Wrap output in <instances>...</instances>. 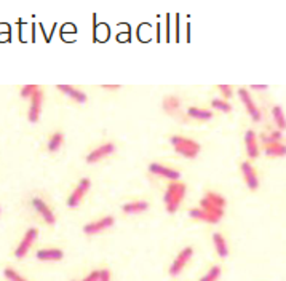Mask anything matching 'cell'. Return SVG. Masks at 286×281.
<instances>
[{"instance_id": "cell-3", "label": "cell", "mask_w": 286, "mask_h": 281, "mask_svg": "<svg viewBox=\"0 0 286 281\" xmlns=\"http://www.w3.org/2000/svg\"><path fill=\"white\" fill-rule=\"evenodd\" d=\"M170 143L174 147V151H176L179 155L186 157V158H195L200 152V149H201L197 140L189 139L186 136H178V134L171 136Z\"/></svg>"}, {"instance_id": "cell-7", "label": "cell", "mask_w": 286, "mask_h": 281, "mask_svg": "<svg viewBox=\"0 0 286 281\" xmlns=\"http://www.w3.org/2000/svg\"><path fill=\"white\" fill-rule=\"evenodd\" d=\"M42 104H43V91L39 88L31 98L29 115H27V118H29L31 123H37V121H39L40 114H42Z\"/></svg>"}, {"instance_id": "cell-8", "label": "cell", "mask_w": 286, "mask_h": 281, "mask_svg": "<svg viewBox=\"0 0 286 281\" xmlns=\"http://www.w3.org/2000/svg\"><path fill=\"white\" fill-rule=\"evenodd\" d=\"M238 96H240V99L243 101V104H245V107L248 110V114L251 115V118L254 121H259L261 120V110L257 109L256 102L253 101V98L250 95V91H248L246 88H238Z\"/></svg>"}, {"instance_id": "cell-27", "label": "cell", "mask_w": 286, "mask_h": 281, "mask_svg": "<svg viewBox=\"0 0 286 281\" xmlns=\"http://www.w3.org/2000/svg\"><path fill=\"white\" fill-rule=\"evenodd\" d=\"M39 90V87H35V85H26L21 88V96L23 98H32L34 93Z\"/></svg>"}, {"instance_id": "cell-33", "label": "cell", "mask_w": 286, "mask_h": 281, "mask_svg": "<svg viewBox=\"0 0 286 281\" xmlns=\"http://www.w3.org/2000/svg\"><path fill=\"white\" fill-rule=\"evenodd\" d=\"M104 90H118L120 87L118 85H103Z\"/></svg>"}, {"instance_id": "cell-20", "label": "cell", "mask_w": 286, "mask_h": 281, "mask_svg": "<svg viewBox=\"0 0 286 281\" xmlns=\"http://www.w3.org/2000/svg\"><path fill=\"white\" fill-rule=\"evenodd\" d=\"M187 115L195 120H200V121H208L213 118V112L206 110V109H200V107H189Z\"/></svg>"}, {"instance_id": "cell-14", "label": "cell", "mask_w": 286, "mask_h": 281, "mask_svg": "<svg viewBox=\"0 0 286 281\" xmlns=\"http://www.w3.org/2000/svg\"><path fill=\"white\" fill-rule=\"evenodd\" d=\"M245 147H246V154L250 158H257L259 157V143H257V136L253 129H248L245 133Z\"/></svg>"}, {"instance_id": "cell-19", "label": "cell", "mask_w": 286, "mask_h": 281, "mask_svg": "<svg viewBox=\"0 0 286 281\" xmlns=\"http://www.w3.org/2000/svg\"><path fill=\"white\" fill-rule=\"evenodd\" d=\"M147 208H149V203L147 201H131V203H125L122 206L123 213L126 214H141L147 211Z\"/></svg>"}, {"instance_id": "cell-32", "label": "cell", "mask_w": 286, "mask_h": 281, "mask_svg": "<svg viewBox=\"0 0 286 281\" xmlns=\"http://www.w3.org/2000/svg\"><path fill=\"white\" fill-rule=\"evenodd\" d=\"M267 88H269V87H267V85H251V90H267Z\"/></svg>"}, {"instance_id": "cell-25", "label": "cell", "mask_w": 286, "mask_h": 281, "mask_svg": "<svg viewBox=\"0 0 286 281\" xmlns=\"http://www.w3.org/2000/svg\"><path fill=\"white\" fill-rule=\"evenodd\" d=\"M211 106H213V109H218L221 112H230V110H232L230 102H227L224 99H213V101H211Z\"/></svg>"}, {"instance_id": "cell-2", "label": "cell", "mask_w": 286, "mask_h": 281, "mask_svg": "<svg viewBox=\"0 0 286 281\" xmlns=\"http://www.w3.org/2000/svg\"><path fill=\"white\" fill-rule=\"evenodd\" d=\"M184 196H186V185L179 181H173L168 187L167 190H165V208L170 214H174L178 209H179V204L182 203Z\"/></svg>"}, {"instance_id": "cell-9", "label": "cell", "mask_w": 286, "mask_h": 281, "mask_svg": "<svg viewBox=\"0 0 286 281\" xmlns=\"http://www.w3.org/2000/svg\"><path fill=\"white\" fill-rule=\"evenodd\" d=\"M114 224H115V219L112 216H106L103 219H98L95 222H90L87 226H84V233H87V235H96L99 232L110 229Z\"/></svg>"}, {"instance_id": "cell-1", "label": "cell", "mask_w": 286, "mask_h": 281, "mask_svg": "<svg viewBox=\"0 0 286 281\" xmlns=\"http://www.w3.org/2000/svg\"><path fill=\"white\" fill-rule=\"evenodd\" d=\"M226 204H227V201L221 193L206 192V195L200 200L198 208L190 209L189 216L192 219L203 221L208 224H218L224 216Z\"/></svg>"}, {"instance_id": "cell-16", "label": "cell", "mask_w": 286, "mask_h": 281, "mask_svg": "<svg viewBox=\"0 0 286 281\" xmlns=\"http://www.w3.org/2000/svg\"><path fill=\"white\" fill-rule=\"evenodd\" d=\"M61 93H64L66 96H69L70 99L74 101H77L79 104H84V102H87V95L82 90H77V88H74L70 85H58L56 87Z\"/></svg>"}, {"instance_id": "cell-24", "label": "cell", "mask_w": 286, "mask_h": 281, "mask_svg": "<svg viewBox=\"0 0 286 281\" xmlns=\"http://www.w3.org/2000/svg\"><path fill=\"white\" fill-rule=\"evenodd\" d=\"M221 273H223L221 267H219V265H213L198 281H218V279L221 278Z\"/></svg>"}, {"instance_id": "cell-18", "label": "cell", "mask_w": 286, "mask_h": 281, "mask_svg": "<svg viewBox=\"0 0 286 281\" xmlns=\"http://www.w3.org/2000/svg\"><path fill=\"white\" fill-rule=\"evenodd\" d=\"M213 245H214V249L218 252V256L221 259H226L229 256V246H227V241L226 238L221 235V233H214L213 235Z\"/></svg>"}, {"instance_id": "cell-13", "label": "cell", "mask_w": 286, "mask_h": 281, "mask_svg": "<svg viewBox=\"0 0 286 281\" xmlns=\"http://www.w3.org/2000/svg\"><path fill=\"white\" fill-rule=\"evenodd\" d=\"M32 206H34V209L43 218L45 222L50 224V226H53L56 219H54V214H53V211L50 209V206L47 203H45L42 198H39V196H35V198L32 200Z\"/></svg>"}, {"instance_id": "cell-30", "label": "cell", "mask_w": 286, "mask_h": 281, "mask_svg": "<svg viewBox=\"0 0 286 281\" xmlns=\"http://www.w3.org/2000/svg\"><path fill=\"white\" fill-rule=\"evenodd\" d=\"M219 88V91L223 93V96L226 98V99H229V98H232V87H229V85H219L218 87Z\"/></svg>"}, {"instance_id": "cell-29", "label": "cell", "mask_w": 286, "mask_h": 281, "mask_svg": "<svg viewBox=\"0 0 286 281\" xmlns=\"http://www.w3.org/2000/svg\"><path fill=\"white\" fill-rule=\"evenodd\" d=\"M99 271V276H98V281H110L112 275H110V270L109 268H103V270H98Z\"/></svg>"}, {"instance_id": "cell-26", "label": "cell", "mask_w": 286, "mask_h": 281, "mask_svg": "<svg viewBox=\"0 0 286 281\" xmlns=\"http://www.w3.org/2000/svg\"><path fill=\"white\" fill-rule=\"evenodd\" d=\"M4 276H5L8 281H27L26 278H23V276L18 273L16 270H13V268H5V270H4Z\"/></svg>"}, {"instance_id": "cell-5", "label": "cell", "mask_w": 286, "mask_h": 281, "mask_svg": "<svg viewBox=\"0 0 286 281\" xmlns=\"http://www.w3.org/2000/svg\"><path fill=\"white\" fill-rule=\"evenodd\" d=\"M37 237H39V230H37L35 227L27 229L26 233H24V237H23V240L20 241V245H18L16 249H15V257H16V259L26 257V254L29 252V249H31V246H32V243L37 240Z\"/></svg>"}, {"instance_id": "cell-23", "label": "cell", "mask_w": 286, "mask_h": 281, "mask_svg": "<svg viewBox=\"0 0 286 281\" xmlns=\"http://www.w3.org/2000/svg\"><path fill=\"white\" fill-rule=\"evenodd\" d=\"M64 143V134L61 133V131H56V133H53L50 140H48V151L50 152H58L61 146Z\"/></svg>"}, {"instance_id": "cell-12", "label": "cell", "mask_w": 286, "mask_h": 281, "mask_svg": "<svg viewBox=\"0 0 286 281\" xmlns=\"http://www.w3.org/2000/svg\"><path fill=\"white\" fill-rule=\"evenodd\" d=\"M149 171H151L152 174L160 176V177H167V179H170V181H178V179H181V173H179V171L173 170V168H170V166L160 165V163H151V165H149Z\"/></svg>"}, {"instance_id": "cell-28", "label": "cell", "mask_w": 286, "mask_h": 281, "mask_svg": "<svg viewBox=\"0 0 286 281\" xmlns=\"http://www.w3.org/2000/svg\"><path fill=\"white\" fill-rule=\"evenodd\" d=\"M269 136L272 137V140H273V143L283 144V133H281L280 129H272L270 133H269Z\"/></svg>"}, {"instance_id": "cell-31", "label": "cell", "mask_w": 286, "mask_h": 281, "mask_svg": "<svg viewBox=\"0 0 286 281\" xmlns=\"http://www.w3.org/2000/svg\"><path fill=\"white\" fill-rule=\"evenodd\" d=\"M98 276H99V271H98V270H93L91 273H88L82 281H98Z\"/></svg>"}, {"instance_id": "cell-10", "label": "cell", "mask_w": 286, "mask_h": 281, "mask_svg": "<svg viewBox=\"0 0 286 281\" xmlns=\"http://www.w3.org/2000/svg\"><path fill=\"white\" fill-rule=\"evenodd\" d=\"M114 152H115V146L112 143H106L103 146L96 147L95 151H91L87 155V162L88 163H98V162L103 160V158H107L109 155H112Z\"/></svg>"}, {"instance_id": "cell-15", "label": "cell", "mask_w": 286, "mask_h": 281, "mask_svg": "<svg viewBox=\"0 0 286 281\" xmlns=\"http://www.w3.org/2000/svg\"><path fill=\"white\" fill-rule=\"evenodd\" d=\"M37 259L43 262H58L64 257V252L58 248H43L37 251Z\"/></svg>"}, {"instance_id": "cell-22", "label": "cell", "mask_w": 286, "mask_h": 281, "mask_svg": "<svg viewBox=\"0 0 286 281\" xmlns=\"http://www.w3.org/2000/svg\"><path fill=\"white\" fill-rule=\"evenodd\" d=\"M272 117H273V121H275V125L278 126V129L283 131L286 129V117H284V112L280 106H273L272 107Z\"/></svg>"}, {"instance_id": "cell-21", "label": "cell", "mask_w": 286, "mask_h": 281, "mask_svg": "<svg viewBox=\"0 0 286 281\" xmlns=\"http://www.w3.org/2000/svg\"><path fill=\"white\" fill-rule=\"evenodd\" d=\"M264 152L267 157H286V144H269V146H264Z\"/></svg>"}, {"instance_id": "cell-4", "label": "cell", "mask_w": 286, "mask_h": 281, "mask_svg": "<svg viewBox=\"0 0 286 281\" xmlns=\"http://www.w3.org/2000/svg\"><path fill=\"white\" fill-rule=\"evenodd\" d=\"M90 187H91V181L88 179V177H82L79 185L72 190V193L69 195V198H67V206H69L70 209L79 208L82 200H84L85 193L90 190Z\"/></svg>"}, {"instance_id": "cell-6", "label": "cell", "mask_w": 286, "mask_h": 281, "mask_svg": "<svg viewBox=\"0 0 286 281\" xmlns=\"http://www.w3.org/2000/svg\"><path fill=\"white\" fill-rule=\"evenodd\" d=\"M192 256H193V249H192L190 246L184 248V249L179 252V254L176 256V259L173 260V264H171V267H170V275H171V276H178L181 271L184 270V267L189 264V260L192 259Z\"/></svg>"}, {"instance_id": "cell-11", "label": "cell", "mask_w": 286, "mask_h": 281, "mask_svg": "<svg viewBox=\"0 0 286 281\" xmlns=\"http://www.w3.org/2000/svg\"><path fill=\"white\" fill-rule=\"evenodd\" d=\"M240 170H242V174L245 177V182L248 185V189L257 190V187H259V177H257V174H256L254 166L250 162H243L242 165H240Z\"/></svg>"}, {"instance_id": "cell-17", "label": "cell", "mask_w": 286, "mask_h": 281, "mask_svg": "<svg viewBox=\"0 0 286 281\" xmlns=\"http://www.w3.org/2000/svg\"><path fill=\"white\" fill-rule=\"evenodd\" d=\"M163 110L168 112L170 115H178V112L181 110V99L178 96H165L163 98Z\"/></svg>"}]
</instances>
